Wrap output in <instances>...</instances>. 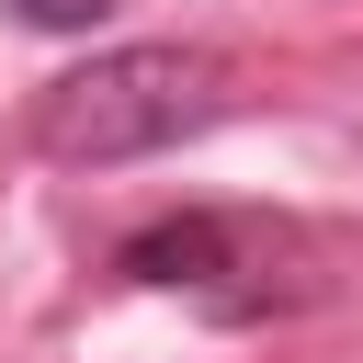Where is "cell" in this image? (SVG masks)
I'll return each instance as SVG.
<instances>
[{
  "label": "cell",
  "mask_w": 363,
  "mask_h": 363,
  "mask_svg": "<svg viewBox=\"0 0 363 363\" xmlns=\"http://www.w3.org/2000/svg\"><path fill=\"white\" fill-rule=\"evenodd\" d=\"M250 250H261V227H238V216H159L113 250V272L159 284V295H216V272H238Z\"/></svg>",
  "instance_id": "7a4b0ae2"
},
{
  "label": "cell",
  "mask_w": 363,
  "mask_h": 363,
  "mask_svg": "<svg viewBox=\"0 0 363 363\" xmlns=\"http://www.w3.org/2000/svg\"><path fill=\"white\" fill-rule=\"evenodd\" d=\"M11 11H23L34 34H91V23L113 11V0H11Z\"/></svg>",
  "instance_id": "3957f363"
},
{
  "label": "cell",
  "mask_w": 363,
  "mask_h": 363,
  "mask_svg": "<svg viewBox=\"0 0 363 363\" xmlns=\"http://www.w3.org/2000/svg\"><path fill=\"white\" fill-rule=\"evenodd\" d=\"M216 113V57L193 45H113L68 79H45L34 102V147L68 159V170H113V159H147L170 136H193Z\"/></svg>",
  "instance_id": "6da1fadb"
}]
</instances>
